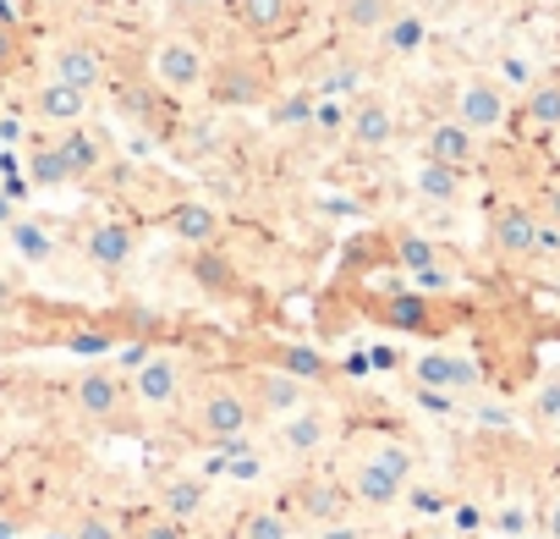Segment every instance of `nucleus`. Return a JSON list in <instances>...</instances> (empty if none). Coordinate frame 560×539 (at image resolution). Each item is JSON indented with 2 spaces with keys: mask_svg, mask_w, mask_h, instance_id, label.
Segmentation results:
<instances>
[{
  "mask_svg": "<svg viewBox=\"0 0 560 539\" xmlns=\"http://www.w3.org/2000/svg\"><path fill=\"white\" fill-rule=\"evenodd\" d=\"M412 468H418V457H412L401 440H380V446H369V451L358 457V468H352V479H347V484H352L358 506L385 512V506H396V501L407 495Z\"/></svg>",
  "mask_w": 560,
  "mask_h": 539,
  "instance_id": "obj_1",
  "label": "nucleus"
},
{
  "mask_svg": "<svg viewBox=\"0 0 560 539\" xmlns=\"http://www.w3.org/2000/svg\"><path fill=\"white\" fill-rule=\"evenodd\" d=\"M269 94H275V78H269V61H258V56H225L220 67H209L214 105L253 111V105H269Z\"/></svg>",
  "mask_w": 560,
  "mask_h": 539,
  "instance_id": "obj_2",
  "label": "nucleus"
},
{
  "mask_svg": "<svg viewBox=\"0 0 560 539\" xmlns=\"http://www.w3.org/2000/svg\"><path fill=\"white\" fill-rule=\"evenodd\" d=\"M149 78H154L160 94L187 100V94H198L209 83V61H203V50L192 39H160L154 56H149Z\"/></svg>",
  "mask_w": 560,
  "mask_h": 539,
  "instance_id": "obj_3",
  "label": "nucleus"
},
{
  "mask_svg": "<svg viewBox=\"0 0 560 539\" xmlns=\"http://www.w3.org/2000/svg\"><path fill=\"white\" fill-rule=\"evenodd\" d=\"M192 429H198V440H209V446H231V440H242V435L253 429V408H247V397H242L236 386H209V391L198 397Z\"/></svg>",
  "mask_w": 560,
  "mask_h": 539,
  "instance_id": "obj_4",
  "label": "nucleus"
},
{
  "mask_svg": "<svg viewBox=\"0 0 560 539\" xmlns=\"http://www.w3.org/2000/svg\"><path fill=\"white\" fill-rule=\"evenodd\" d=\"M489 242H494V253H505V259H533V253H544L555 237H549V226H544L538 209H527V204H500V209L489 215Z\"/></svg>",
  "mask_w": 560,
  "mask_h": 539,
  "instance_id": "obj_5",
  "label": "nucleus"
},
{
  "mask_svg": "<svg viewBox=\"0 0 560 539\" xmlns=\"http://www.w3.org/2000/svg\"><path fill=\"white\" fill-rule=\"evenodd\" d=\"M456 116L472 133H500L511 122V89L500 78H462L456 83Z\"/></svg>",
  "mask_w": 560,
  "mask_h": 539,
  "instance_id": "obj_6",
  "label": "nucleus"
},
{
  "mask_svg": "<svg viewBox=\"0 0 560 539\" xmlns=\"http://www.w3.org/2000/svg\"><path fill=\"white\" fill-rule=\"evenodd\" d=\"M275 440H280V451H287L292 462H308V457H319L336 440V418L325 408H298V413L280 418Z\"/></svg>",
  "mask_w": 560,
  "mask_h": 539,
  "instance_id": "obj_7",
  "label": "nucleus"
},
{
  "mask_svg": "<svg viewBox=\"0 0 560 539\" xmlns=\"http://www.w3.org/2000/svg\"><path fill=\"white\" fill-rule=\"evenodd\" d=\"M132 397H138V408H149V413H165V408H176V397H182V364L171 358V353H149L138 369H132Z\"/></svg>",
  "mask_w": 560,
  "mask_h": 539,
  "instance_id": "obj_8",
  "label": "nucleus"
},
{
  "mask_svg": "<svg viewBox=\"0 0 560 539\" xmlns=\"http://www.w3.org/2000/svg\"><path fill=\"white\" fill-rule=\"evenodd\" d=\"M105 72L110 67H105V50L94 39H61L56 56H50V78H61V83L83 89V94H94L105 83Z\"/></svg>",
  "mask_w": 560,
  "mask_h": 539,
  "instance_id": "obj_9",
  "label": "nucleus"
},
{
  "mask_svg": "<svg viewBox=\"0 0 560 539\" xmlns=\"http://www.w3.org/2000/svg\"><path fill=\"white\" fill-rule=\"evenodd\" d=\"M231 18H236L242 34H253V39H280V34L298 28L303 0H231Z\"/></svg>",
  "mask_w": 560,
  "mask_h": 539,
  "instance_id": "obj_10",
  "label": "nucleus"
},
{
  "mask_svg": "<svg viewBox=\"0 0 560 539\" xmlns=\"http://www.w3.org/2000/svg\"><path fill=\"white\" fill-rule=\"evenodd\" d=\"M396 259H401V270L412 276V287L418 293H451V270L440 264V248L429 242V237H418V231H401L396 237Z\"/></svg>",
  "mask_w": 560,
  "mask_h": 539,
  "instance_id": "obj_11",
  "label": "nucleus"
},
{
  "mask_svg": "<svg viewBox=\"0 0 560 539\" xmlns=\"http://www.w3.org/2000/svg\"><path fill=\"white\" fill-rule=\"evenodd\" d=\"M347 144H352V149H369V154L390 149V144H396V111H390L380 94H363V100L352 105V116H347Z\"/></svg>",
  "mask_w": 560,
  "mask_h": 539,
  "instance_id": "obj_12",
  "label": "nucleus"
},
{
  "mask_svg": "<svg viewBox=\"0 0 560 539\" xmlns=\"http://www.w3.org/2000/svg\"><path fill=\"white\" fill-rule=\"evenodd\" d=\"M132 253H138V231H132L127 220H100V226H89V237H83V259H89L94 270H127Z\"/></svg>",
  "mask_w": 560,
  "mask_h": 539,
  "instance_id": "obj_13",
  "label": "nucleus"
},
{
  "mask_svg": "<svg viewBox=\"0 0 560 539\" xmlns=\"http://www.w3.org/2000/svg\"><path fill=\"white\" fill-rule=\"evenodd\" d=\"M423 160H440V165H456V171H467V165L478 160V133H472L462 116H451V122H434V127L423 133Z\"/></svg>",
  "mask_w": 560,
  "mask_h": 539,
  "instance_id": "obj_14",
  "label": "nucleus"
},
{
  "mask_svg": "<svg viewBox=\"0 0 560 539\" xmlns=\"http://www.w3.org/2000/svg\"><path fill=\"white\" fill-rule=\"evenodd\" d=\"M89 100H94V94H83V89H72V83H61V78H45V83L34 89V116L50 122V127H78V122L89 116Z\"/></svg>",
  "mask_w": 560,
  "mask_h": 539,
  "instance_id": "obj_15",
  "label": "nucleus"
},
{
  "mask_svg": "<svg viewBox=\"0 0 560 539\" xmlns=\"http://www.w3.org/2000/svg\"><path fill=\"white\" fill-rule=\"evenodd\" d=\"M522 127L538 133V138L560 133V72H538L522 89Z\"/></svg>",
  "mask_w": 560,
  "mask_h": 539,
  "instance_id": "obj_16",
  "label": "nucleus"
},
{
  "mask_svg": "<svg viewBox=\"0 0 560 539\" xmlns=\"http://www.w3.org/2000/svg\"><path fill=\"white\" fill-rule=\"evenodd\" d=\"M132 386L121 380V375H110V369H89L78 386H72V402H78V413H89V418H110V413H121V397H127Z\"/></svg>",
  "mask_w": 560,
  "mask_h": 539,
  "instance_id": "obj_17",
  "label": "nucleus"
},
{
  "mask_svg": "<svg viewBox=\"0 0 560 539\" xmlns=\"http://www.w3.org/2000/svg\"><path fill=\"white\" fill-rule=\"evenodd\" d=\"M412 375H418L423 391H472L478 386V369L467 358H456V353H423L412 364Z\"/></svg>",
  "mask_w": 560,
  "mask_h": 539,
  "instance_id": "obj_18",
  "label": "nucleus"
},
{
  "mask_svg": "<svg viewBox=\"0 0 560 539\" xmlns=\"http://www.w3.org/2000/svg\"><path fill=\"white\" fill-rule=\"evenodd\" d=\"M298 501H303V512L325 528V523H347V512H352V484H336V479H308L303 490H298Z\"/></svg>",
  "mask_w": 560,
  "mask_h": 539,
  "instance_id": "obj_19",
  "label": "nucleus"
},
{
  "mask_svg": "<svg viewBox=\"0 0 560 539\" xmlns=\"http://www.w3.org/2000/svg\"><path fill=\"white\" fill-rule=\"evenodd\" d=\"M165 226H171L182 242H192V248H209V242L220 237V215H214V204H203V198H182V204H171Z\"/></svg>",
  "mask_w": 560,
  "mask_h": 539,
  "instance_id": "obj_20",
  "label": "nucleus"
},
{
  "mask_svg": "<svg viewBox=\"0 0 560 539\" xmlns=\"http://www.w3.org/2000/svg\"><path fill=\"white\" fill-rule=\"evenodd\" d=\"M258 408L275 413V418H287L298 408H308V380H298L292 369H275V375H258Z\"/></svg>",
  "mask_w": 560,
  "mask_h": 539,
  "instance_id": "obj_21",
  "label": "nucleus"
},
{
  "mask_svg": "<svg viewBox=\"0 0 560 539\" xmlns=\"http://www.w3.org/2000/svg\"><path fill=\"white\" fill-rule=\"evenodd\" d=\"M56 149L67 154V165H72V176L83 182V176H94L100 165H105V144L78 122V127H61V138H56Z\"/></svg>",
  "mask_w": 560,
  "mask_h": 539,
  "instance_id": "obj_22",
  "label": "nucleus"
},
{
  "mask_svg": "<svg viewBox=\"0 0 560 539\" xmlns=\"http://www.w3.org/2000/svg\"><path fill=\"white\" fill-rule=\"evenodd\" d=\"M7 242H12V253H18L23 264H50V259H56V237H50L39 220H28V215H18V220L7 226Z\"/></svg>",
  "mask_w": 560,
  "mask_h": 539,
  "instance_id": "obj_23",
  "label": "nucleus"
},
{
  "mask_svg": "<svg viewBox=\"0 0 560 539\" xmlns=\"http://www.w3.org/2000/svg\"><path fill=\"white\" fill-rule=\"evenodd\" d=\"M203 501H209V484H203V479H187V473H182V479H165V484H160V512L176 517V523L198 517Z\"/></svg>",
  "mask_w": 560,
  "mask_h": 539,
  "instance_id": "obj_24",
  "label": "nucleus"
},
{
  "mask_svg": "<svg viewBox=\"0 0 560 539\" xmlns=\"http://www.w3.org/2000/svg\"><path fill=\"white\" fill-rule=\"evenodd\" d=\"M412 187H418L429 204H456V198H462V171H456V165H440V160H423L418 176H412Z\"/></svg>",
  "mask_w": 560,
  "mask_h": 539,
  "instance_id": "obj_25",
  "label": "nucleus"
},
{
  "mask_svg": "<svg viewBox=\"0 0 560 539\" xmlns=\"http://www.w3.org/2000/svg\"><path fill=\"white\" fill-rule=\"evenodd\" d=\"M423 18H412V12H390V23L380 28V39H385V50L390 56H418L423 50Z\"/></svg>",
  "mask_w": 560,
  "mask_h": 539,
  "instance_id": "obj_26",
  "label": "nucleus"
},
{
  "mask_svg": "<svg viewBox=\"0 0 560 539\" xmlns=\"http://www.w3.org/2000/svg\"><path fill=\"white\" fill-rule=\"evenodd\" d=\"M341 28L347 34H380L390 23V0H341Z\"/></svg>",
  "mask_w": 560,
  "mask_h": 539,
  "instance_id": "obj_27",
  "label": "nucleus"
},
{
  "mask_svg": "<svg viewBox=\"0 0 560 539\" xmlns=\"http://www.w3.org/2000/svg\"><path fill=\"white\" fill-rule=\"evenodd\" d=\"M358 89H363V61H358V56H330L325 78L314 83V94H330V100H341V94H358Z\"/></svg>",
  "mask_w": 560,
  "mask_h": 539,
  "instance_id": "obj_28",
  "label": "nucleus"
},
{
  "mask_svg": "<svg viewBox=\"0 0 560 539\" xmlns=\"http://www.w3.org/2000/svg\"><path fill=\"white\" fill-rule=\"evenodd\" d=\"M314 105H319L314 89L280 94V100H269V122H275V127H314Z\"/></svg>",
  "mask_w": 560,
  "mask_h": 539,
  "instance_id": "obj_29",
  "label": "nucleus"
},
{
  "mask_svg": "<svg viewBox=\"0 0 560 539\" xmlns=\"http://www.w3.org/2000/svg\"><path fill=\"white\" fill-rule=\"evenodd\" d=\"M28 182H34V187H61V182H78V176H72L67 154H61L56 144H45V149H34V160H28Z\"/></svg>",
  "mask_w": 560,
  "mask_h": 539,
  "instance_id": "obj_30",
  "label": "nucleus"
},
{
  "mask_svg": "<svg viewBox=\"0 0 560 539\" xmlns=\"http://www.w3.org/2000/svg\"><path fill=\"white\" fill-rule=\"evenodd\" d=\"M236 539H292V523L280 517V512H242L236 517Z\"/></svg>",
  "mask_w": 560,
  "mask_h": 539,
  "instance_id": "obj_31",
  "label": "nucleus"
},
{
  "mask_svg": "<svg viewBox=\"0 0 560 539\" xmlns=\"http://www.w3.org/2000/svg\"><path fill=\"white\" fill-rule=\"evenodd\" d=\"M347 116H352V105L319 94V105H314V133H319V138H341V133H347Z\"/></svg>",
  "mask_w": 560,
  "mask_h": 539,
  "instance_id": "obj_32",
  "label": "nucleus"
},
{
  "mask_svg": "<svg viewBox=\"0 0 560 539\" xmlns=\"http://www.w3.org/2000/svg\"><path fill=\"white\" fill-rule=\"evenodd\" d=\"M23 56H28V50H23V34H18V23H12V18H0V83H7V78L23 67Z\"/></svg>",
  "mask_w": 560,
  "mask_h": 539,
  "instance_id": "obj_33",
  "label": "nucleus"
},
{
  "mask_svg": "<svg viewBox=\"0 0 560 539\" xmlns=\"http://www.w3.org/2000/svg\"><path fill=\"white\" fill-rule=\"evenodd\" d=\"M280 369H292L298 380H308V386H314V380L325 375V358H319L314 347H280Z\"/></svg>",
  "mask_w": 560,
  "mask_h": 539,
  "instance_id": "obj_34",
  "label": "nucleus"
},
{
  "mask_svg": "<svg viewBox=\"0 0 560 539\" xmlns=\"http://www.w3.org/2000/svg\"><path fill=\"white\" fill-rule=\"evenodd\" d=\"M423 314H429V298H418V293H401V298L385 309L390 325H423Z\"/></svg>",
  "mask_w": 560,
  "mask_h": 539,
  "instance_id": "obj_35",
  "label": "nucleus"
},
{
  "mask_svg": "<svg viewBox=\"0 0 560 539\" xmlns=\"http://www.w3.org/2000/svg\"><path fill=\"white\" fill-rule=\"evenodd\" d=\"M494 78L505 83V89H527L538 72H533V61L527 56H500V67H494Z\"/></svg>",
  "mask_w": 560,
  "mask_h": 539,
  "instance_id": "obj_36",
  "label": "nucleus"
},
{
  "mask_svg": "<svg viewBox=\"0 0 560 539\" xmlns=\"http://www.w3.org/2000/svg\"><path fill=\"white\" fill-rule=\"evenodd\" d=\"M533 418L538 424H560V380H544L533 391Z\"/></svg>",
  "mask_w": 560,
  "mask_h": 539,
  "instance_id": "obj_37",
  "label": "nucleus"
},
{
  "mask_svg": "<svg viewBox=\"0 0 560 539\" xmlns=\"http://www.w3.org/2000/svg\"><path fill=\"white\" fill-rule=\"evenodd\" d=\"M533 209H538L549 226H560V176H544V182H538V204H533Z\"/></svg>",
  "mask_w": 560,
  "mask_h": 539,
  "instance_id": "obj_38",
  "label": "nucleus"
},
{
  "mask_svg": "<svg viewBox=\"0 0 560 539\" xmlns=\"http://www.w3.org/2000/svg\"><path fill=\"white\" fill-rule=\"evenodd\" d=\"M132 539H187V523H176V517H165V512H160V517H149Z\"/></svg>",
  "mask_w": 560,
  "mask_h": 539,
  "instance_id": "obj_39",
  "label": "nucleus"
},
{
  "mask_svg": "<svg viewBox=\"0 0 560 539\" xmlns=\"http://www.w3.org/2000/svg\"><path fill=\"white\" fill-rule=\"evenodd\" d=\"M72 539H116V528H110V517H100V512H89V517H78V528H72Z\"/></svg>",
  "mask_w": 560,
  "mask_h": 539,
  "instance_id": "obj_40",
  "label": "nucleus"
},
{
  "mask_svg": "<svg viewBox=\"0 0 560 539\" xmlns=\"http://www.w3.org/2000/svg\"><path fill=\"white\" fill-rule=\"evenodd\" d=\"M500 534L522 539V534H527V512H522V506H505V512H500Z\"/></svg>",
  "mask_w": 560,
  "mask_h": 539,
  "instance_id": "obj_41",
  "label": "nucleus"
},
{
  "mask_svg": "<svg viewBox=\"0 0 560 539\" xmlns=\"http://www.w3.org/2000/svg\"><path fill=\"white\" fill-rule=\"evenodd\" d=\"M110 347V336H100V331H78L72 336V353H105Z\"/></svg>",
  "mask_w": 560,
  "mask_h": 539,
  "instance_id": "obj_42",
  "label": "nucleus"
},
{
  "mask_svg": "<svg viewBox=\"0 0 560 539\" xmlns=\"http://www.w3.org/2000/svg\"><path fill=\"white\" fill-rule=\"evenodd\" d=\"M467 528H472V534L483 528V512H478V506H456V534H467Z\"/></svg>",
  "mask_w": 560,
  "mask_h": 539,
  "instance_id": "obj_43",
  "label": "nucleus"
},
{
  "mask_svg": "<svg viewBox=\"0 0 560 539\" xmlns=\"http://www.w3.org/2000/svg\"><path fill=\"white\" fill-rule=\"evenodd\" d=\"M544 534H549V539H560V495H555V501H549V512H544Z\"/></svg>",
  "mask_w": 560,
  "mask_h": 539,
  "instance_id": "obj_44",
  "label": "nucleus"
},
{
  "mask_svg": "<svg viewBox=\"0 0 560 539\" xmlns=\"http://www.w3.org/2000/svg\"><path fill=\"white\" fill-rule=\"evenodd\" d=\"M418 512H429V517L445 512V495H418Z\"/></svg>",
  "mask_w": 560,
  "mask_h": 539,
  "instance_id": "obj_45",
  "label": "nucleus"
},
{
  "mask_svg": "<svg viewBox=\"0 0 560 539\" xmlns=\"http://www.w3.org/2000/svg\"><path fill=\"white\" fill-rule=\"evenodd\" d=\"M325 539H358V534H352L347 523H325Z\"/></svg>",
  "mask_w": 560,
  "mask_h": 539,
  "instance_id": "obj_46",
  "label": "nucleus"
},
{
  "mask_svg": "<svg viewBox=\"0 0 560 539\" xmlns=\"http://www.w3.org/2000/svg\"><path fill=\"white\" fill-rule=\"evenodd\" d=\"M18 215H12V193H0V226H12Z\"/></svg>",
  "mask_w": 560,
  "mask_h": 539,
  "instance_id": "obj_47",
  "label": "nucleus"
},
{
  "mask_svg": "<svg viewBox=\"0 0 560 539\" xmlns=\"http://www.w3.org/2000/svg\"><path fill=\"white\" fill-rule=\"evenodd\" d=\"M7 457H12V435H7V429H0V462H7Z\"/></svg>",
  "mask_w": 560,
  "mask_h": 539,
  "instance_id": "obj_48",
  "label": "nucleus"
},
{
  "mask_svg": "<svg viewBox=\"0 0 560 539\" xmlns=\"http://www.w3.org/2000/svg\"><path fill=\"white\" fill-rule=\"evenodd\" d=\"M7 303H12V287H7V282H0V309H7Z\"/></svg>",
  "mask_w": 560,
  "mask_h": 539,
  "instance_id": "obj_49",
  "label": "nucleus"
},
{
  "mask_svg": "<svg viewBox=\"0 0 560 539\" xmlns=\"http://www.w3.org/2000/svg\"><path fill=\"white\" fill-rule=\"evenodd\" d=\"M549 149H555V160H560V133H549Z\"/></svg>",
  "mask_w": 560,
  "mask_h": 539,
  "instance_id": "obj_50",
  "label": "nucleus"
},
{
  "mask_svg": "<svg viewBox=\"0 0 560 539\" xmlns=\"http://www.w3.org/2000/svg\"><path fill=\"white\" fill-rule=\"evenodd\" d=\"M423 539H462V534H423Z\"/></svg>",
  "mask_w": 560,
  "mask_h": 539,
  "instance_id": "obj_51",
  "label": "nucleus"
}]
</instances>
